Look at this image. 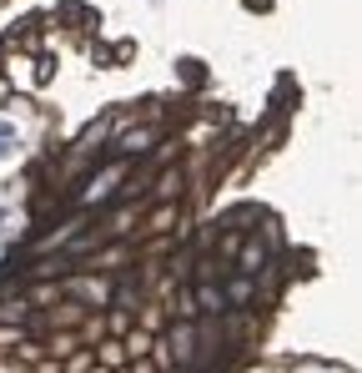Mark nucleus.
<instances>
[{
  "instance_id": "nucleus-6",
  "label": "nucleus",
  "mask_w": 362,
  "mask_h": 373,
  "mask_svg": "<svg viewBox=\"0 0 362 373\" xmlns=\"http://www.w3.org/2000/svg\"><path fill=\"white\" fill-rule=\"evenodd\" d=\"M6 156H11V146H6V141H0V162H6Z\"/></svg>"
},
{
  "instance_id": "nucleus-4",
  "label": "nucleus",
  "mask_w": 362,
  "mask_h": 373,
  "mask_svg": "<svg viewBox=\"0 0 362 373\" xmlns=\"http://www.w3.org/2000/svg\"><path fill=\"white\" fill-rule=\"evenodd\" d=\"M111 298H116V308H131V303H141V283L136 278H121Z\"/></svg>"
},
{
  "instance_id": "nucleus-7",
  "label": "nucleus",
  "mask_w": 362,
  "mask_h": 373,
  "mask_svg": "<svg viewBox=\"0 0 362 373\" xmlns=\"http://www.w3.org/2000/svg\"><path fill=\"white\" fill-rule=\"evenodd\" d=\"M176 373H202V368H176Z\"/></svg>"
},
{
  "instance_id": "nucleus-2",
  "label": "nucleus",
  "mask_w": 362,
  "mask_h": 373,
  "mask_svg": "<svg viewBox=\"0 0 362 373\" xmlns=\"http://www.w3.org/2000/svg\"><path fill=\"white\" fill-rule=\"evenodd\" d=\"M192 308H197V313H207V318H226V313H231V308H226L221 283H197V288H192Z\"/></svg>"
},
{
  "instance_id": "nucleus-8",
  "label": "nucleus",
  "mask_w": 362,
  "mask_h": 373,
  "mask_svg": "<svg viewBox=\"0 0 362 373\" xmlns=\"http://www.w3.org/2000/svg\"><path fill=\"white\" fill-rule=\"evenodd\" d=\"M0 222H6V207H0Z\"/></svg>"
},
{
  "instance_id": "nucleus-1",
  "label": "nucleus",
  "mask_w": 362,
  "mask_h": 373,
  "mask_svg": "<svg viewBox=\"0 0 362 373\" xmlns=\"http://www.w3.org/2000/svg\"><path fill=\"white\" fill-rule=\"evenodd\" d=\"M197 353H202L197 318H181V323L171 328V363H176V368H197Z\"/></svg>"
},
{
  "instance_id": "nucleus-3",
  "label": "nucleus",
  "mask_w": 362,
  "mask_h": 373,
  "mask_svg": "<svg viewBox=\"0 0 362 373\" xmlns=\"http://www.w3.org/2000/svg\"><path fill=\"white\" fill-rule=\"evenodd\" d=\"M221 293H226V308H231V303H247V298H257V278H241V273H236Z\"/></svg>"
},
{
  "instance_id": "nucleus-5",
  "label": "nucleus",
  "mask_w": 362,
  "mask_h": 373,
  "mask_svg": "<svg viewBox=\"0 0 362 373\" xmlns=\"http://www.w3.org/2000/svg\"><path fill=\"white\" fill-rule=\"evenodd\" d=\"M176 187H181V172H161V177H156V187H151V197H156V202H171V192H176Z\"/></svg>"
}]
</instances>
